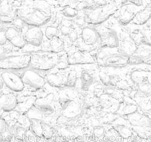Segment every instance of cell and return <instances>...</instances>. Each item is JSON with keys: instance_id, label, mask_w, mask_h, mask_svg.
I'll return each mask as SVG.
<instances>
[{"instance_id": "1", "label": "cell", "mask_w": 151, "mask_h": 142, "mask_svg": "<svg viewBox=\"0 0 151 142\" xmlns=\"http://www.w3.org/2000/svg\"><path fill=\"white\" fill-rule=\"evenodd\" d=\"M17 15L24 24L37 28H41L48 23L52 16L51 7L44 0H38L32 5L19 9Z\"/></svg>"}, {"instance_id": "2", "label": "cell", "mask_w": 151, "mask_h": 142, "mask_svg": "<svg viewBox=\"0 0 151 142\" xmlns=\"http://www.w3.org/2000/svg\"><path fill=\"white\" fill-rule=\"evenodd\" d=\"M30 62V53H10L4 57L0 58V70H4V71L25 70L29 67Z\"/></svg>"}, {"instance_id": "3", "label": "cell", "mask_w": 151, "mask_h": 142, "mask_svg": "<svg viewBox=\"0 0 151 142\" xmlns=\"http://www.w3.org/2000/svg\"><path fill=\"white\" fill-rule=\"evenodd\" d=\"M58 58V54L50 53L31 54L29 67L38 72H49L55 68Z\"/></svg>"}, {"instance_id": "4", "label": "cell", "mask_w": 151, "mask_h": 142, "mask_svg": "<svg viewBox=\"0 0 151 142\" xmlns=\"http://www.w3.org/2000/svg\"><path fill=\"white\" fill-rule=\"evenodd\" d=\"M131 58L119 52H113L105 54L104 56H97V62L100 66L108 68H120L127 66L130 63Z\"/></svg>"}, {"instance_id": "5", "label": "cell", "mask_w": 151, "mask_h": 142, "mask_svg": "<svg viewBox=\"0 0 151 142\" xmlns=\"http://www.w3.org/2000/svg\"><path fill=\"white\" fill-rule=\"evenodd\" d=\"M81 44L80 48L88 52L92 50L93 47L99 46L100 47V35L98 30L91 27H85L80 33L79 38Z\"/></svg>"}, {"instance_id": "6", "label": "cell", "mask_w": 151, "mask_h": 142, "mask_svg": "<svg viewBox=\"0 0 151 142\" xmlns=\"http://www.w3.org/2000/svg\"><path fill=\"white\" fill-rule=\"evenodd\" d=\"M83 109L81 101L72 98L66 104L60 108V116L63 117L69 124V121H75L82 117Z\"/></svg>"}, {"instance_id": "7", "label": "cell", "mask_w": 151, "mask_h": 142, "mask_svg": "<svg viewBox=\"0 0 151 142\" xmlns=\"http://www.w3.org/2000/svg\"><path fill=\"white\" fill-rule=\"evenodd\" d=\"M21 77L25 86L35 90H41L47 84L46 78L38 71L32 68L25 70Z\"/></svg>"}, {"instance_id": "8", "label": "cell", "mask_w": 151, "mask_h": 142, "mask_svg": "<svg viewBox=\"0 0 151 142\" xmlns=\"http://www.w3.org/2000/svg\"><path fill=\"white\" fill-rule=\"evenodd\" d=\"M66 55L69 66L92 64L96 62V59L90 53L81 49H77L74 51L69 52L66 53Z\"/></svg>"}, {"instance_id": "9", "label": "cell", "mask_w": 151, "mask_h": 142, "mask_svg": "<svg viewBox=\"0 0 151 142\" xmlns=\"http://www.w3.org/2000/svg\"><path fill=\"white\" fill-rule=\"evenodd\" d=\"M4 86L14 93H21L25 88L22 78L13 71L5 70L1 72Z\"/></svg>"}, {"instance_id": "10", "label": "cell", "mask_w": 151, "mask_h": 142, "mask_svg": "<svg viewBox=\"0 0 151 142\" xmlns=\"http://www.w3.org/2000/svg\"><path fill=\"white\" fill-rule=\"evenodd\" d=\"M27 44L35 47H41L44 41V31L40 28L30 27L23 33Z\"/></svg>"}, {"instance_id": "11", "label": "cell", "mask_w": 151, "mask_h": 142, "mask_svg": "<svg viewBox=\"0 0 151 142\" xmlns=\"http://www.w3.org/2000/svg\"><path fill=\"white\" fill-rule=\"evenodd\" d=\"M100 35V47L102 49H118L119 47V36L114 30L99 32Z\"/></svg>"}, {"instance_id": "12", "label": "cell", "mask_w": 151, "mask_h": 142, "mask_svg": "<svg viewBox=\"0 0 151 142\" xmlns=\"http://www.w3.org/2000/svg\"><path fill=\"white\" fill-rule=\"evenodd\" d=\"M5 37L7 43L10 44L12 47L16 48L24 49L26 47L27 44L24 38L23 33L20 30L17 29L13 27H9L5 29Z\"/></svg>"}, {"instance_id": "13", "label": "cell", "mask_w": 151, "mask_h": 142, "mask_svg": "<svg viewBox=\"0 0 151 142\" xmlns=\"http://www.w3.org/2000/svg\"><path fill=\"white\" fill-rule=\"evenodd\" d=\"M111 12H105L102 8L94 9L91 11H88L86 13L85 22L91 25H99L106 22L109 16L111 15Z\"/></svg>"}, {"instance_id": "14", "label": "cell", "mask_w": 151, "mask_h": 142, "mask_svg": "<svg viewBox=\"0 0 151 142\" xmlns=\"http://www.w3.org/2000/svg\"><path fill=\"white\" fill-rule=\"evenodd\" d=\"M68 72L57 71L55 72L47 74L46 76V81L48 84L54 88L63 90L66 89V82H67Z\"/></svg>"}, {"instance_id": "15", "label": "cell", "mask_w": 151, "mask_h": 142, "mask_svg": "<svg viewBox=\"0 0 151 142\" xmlns=\"http://www.w3.org/2000/svg\"><path fill=\"white\" fill-rule=\"evenodd\" d=\"M32 106L39 110L43 114L44 118L52 116L55 112V108L53 104V101L52 99H49V97L36 99L34 101Z\"/></svg>"}, {"instance_id": "16", "label": "cell", "mask_w": 151, "mask_h": 142, "mask_svg": "<svg viewBox=\"0 0 151 142\" xmlns=\"http://www.w3.org/2000/svg\"><path fill=\"white\" fill-rule=\"evenodd\" d=\"M118 50L122 54L131 57L137 53L138 47L132 37L122 36V38H119V47Z\"/></svg>"}, {"instance_id": "17", "label": "cell", "mask_w": 151, "mask_h": 142, "mask_svg": "<svg viewBox=\"0 0 151 142\" xmlns=\"http://www.w3.org/2000/svg\"><path fill=\"white\" fill-rule=\"evenodd\" d=\"M17 97L13 93H5L0 96V108L2 112H13L17 106Z\"/></svg>"}, {"instance_id": "18", "label": "cell", "mask_w": 151, "mask_h": 142, "mask_svg": "<svg viewBox=\"0 0 151 142\" xmlns=\"http://www.w3.org/2000/svg\"><path fill=\"white\" fill-rule=\"evenodd\" d=\"M95 78L93 72H91L88 70H83L80 75V89L81 91H88L91 86L94 84Z\"/></svg>"}, {"instance_id": "19", "label": "cell", "mask_w": 151, "mask_h": 142, "mask_svg": "<svg viewBox=\"0 0 151 142\" xmlns=\"http://www.w3.org/2000/svg\"><path fill=\"white\" fill-rule=\"evenodd\" d=\"M49 53L58 54L65 49V41L60 36H57L49 41Z\"/></svg>"}, {"instance_id": "20", "label": "cell", "mask_w": 151, "mask_h": 142, "mask_svg": "<svg viewBox=\"0 0 151 142\" xmlns=\"http://www.w3.org/2000/svg\"><path fill=\"white\" fill-rule=\"evenodd\" d=\"M149 71L146 70H134L130 74V78L131 81L136 85L147 82V77Z\"/></svg>"}, {"instance_id": "21", "label": "cell", "mask_w": 151, "mask_h": 142, "mask_svg": "<svg viewBox=\"0 0 151 142\" xmlns=\"http://www.w3.org/2000/svg\"><path fill=\"white\" fill-rule=\"evenodd\" d=\"M151 18V9L145 8L142 11L139 12L136 14L133 23L135 25H142L147 23V21Z\"/></svg>"}, {"instance_id": "22", "label": "cell", "mask_w": 151, "mask_h": 142, "mask_svg": "<svg viewBox=\"0 0 151 142\" xmlns=\"http://www.w3.org/2000/svg\"><path fill=\"white\" fill-rule=\"evenodd\" d=\"M13 5L9 0H0V18L13 17Z\"/></svg>"}, {"instance_id": "23", "label": "cell", "mask_w": 151, "mask_h": 142, "mask_svg": "<svg viewBox=\"0 0 151 142\" xmlns=\"http://www.w3.org/2000/svg\"><path fill=\"white\" fill-rule=\"evenodd\" d=\"M137 13H135L134 10H128V9H125L123 12L120 14L119 18V23L122 25H127L129 24L130 22H133L134 17H135L136 14Z\"/></svg>"}, {"instance_id": "24", "label": "cell", "mask_w": 151, "mask_h": 142, "mask_svg": "<svg viewBox=\"0 0 151 142\" xmlns=\"http://www.w3.org/2000/svg\"><path fill=\"white\" fill-rule=\"evenodd\" d=\"M11 135L10 128L5 120L0 115V138L6 139Z\"/></svg>"}, {"instance_id": "25", "label": "cell", "mask_w": 151, "mask_h": 142, "mask_svg": "<svg viewBox=\"0 0 151 142\" xmlns=\"http://www.w3.org/2000/svg\"><path fill=\"white\" fill-rule=\"evenodd\" d=\"M10 133L17 139L23 140L26 135V127L20 125L19 124H16L10 129Z\"/></svg>"}, {"instance_id": "26", "label": "cell", "mask_w": 151, "mask_h": 142, "mask_svg": "<svg viewBox=\"0 0 151 142\" xmlns=\"http://www.w3.org/2000/svg\"><path fill=\"white\" fill-rule=\"evenodd\" d=\"M44 35L48 41H50L55 37L60 36V30L55 26H47L44 31Z\"/></svg>"}, {"instance_id": "27", "label": "cell", "mask_w": 151, "mask_h": 142, "mask_svg": "<svg viewBox=\"0 0 151 142\" xmlns=\"http://www.w3.org/2000/svg\"><path fill=\"white\" fill-rule=\"evenodd\" d=\"M78 82V73L76 70H72L69 71L67 74V82H66V89H74L77 85Z\"/></svg>"}, {"instance_id": "28", "label": "cell", "mask_w": 151, "mask_h": 142, "mask_svg": "<svg viewBox=\"0 0 151 142\" xmlns=\"http://www.w3.org/2000/svg\"><path fill=\"white\" fill-rule=\"evenodd\" d=\"M114 128L116 131L119 133V135L122 137L127 138L132 135V131L129 127H126L125 125H120V124H117V125L114 126Z\"/></svg>"}, {"instance_id": "29", "label": "cell", "mask_w": 151, "mask_h": 142, "mask_svg": "<svg viewBox=\"0 0 151 142\" xmlns=\"http://www.w3.org/2000/svg\"><path fill=\"white\" fill-rule=\"evenodd\" d=\"M138 111V106L134 104H127L121 110V114L124 116H128Z\"/></svg>"}, {"instance_id": "30", "label": "cell", "mask_w": 151, "mask_h": 142, "mask_svg": "<svg viewBox=\"0 0 151 142\" xmlns=\"http://www.w3.org/2000/svg\"><path fill=\"white\" fill-rule=\"evenodd\" d=\"M78 11L75 8L72 7H66L63 10V15L66 19H71L78 16Z\"/></svg>"}, {"instance_id": "31", "label": "cell", "mask_w": 151, "mask_h": 142, "mask_svg": "<svg viewBox=\"0 0 151 142\" xmlns=\"http://www.w3.org/2000/svg\"><path fill=\"white\" fill-rule=\"evenodd\" d=\"M139 91L145 96H151V85L148 83L144 82L137 85Z\"/></svg>"}, {"instance_id": "32", "label": "cell", "mask_w": 151, "mask_h": 142, "mask_svg": "<svg viewBox=\"0 0 151 142\" xmlns=\"http://www.w3.org/2000/svg\"><path fill=\"white\" fill-rule=\"evenodd\" d=\"M13 47H12L10 44H0V58H2L4 56H7V55L10 54L11 52V49Z\"/></svg>"}, {"instance_id": "33", "label": "cell", "mask_w": 151, "mask_h": 142, "mask_svg": "<svg viewBox=\"0 0 151 142\" xmlns=\"http://www.w3.org/2000/svg\"><path fill=\"white\" fill-rule=\"evenodd\" d=\"M142 42L148 46H151V29L145 30L142 33Z\"/></svg>"}, {"instance_id": "34", "label": "cell", "mask_w": 151, "mask_h": 142, "mask_svg": "<svg viewBox=\"0 0 151 142\" xmlns=\"http://www.w3.org/2000/svg\"><path fill=\"white\" fill-rule=\"evenodd\" d=\"M79 36H80V33H78L77 30H75V28H74V29L72 30V32H71L66 37L69 38V40L71 41V42H76V41H78Z\"/></svg>"}, {"instance_id": "35", "label": "cell", "mask_w": 151, "mask_h": 142, "mask_svg": "<svg viewBox=\"0 0 151 142\" xmlns=\"http://www.w3.org/2000/svg\"><path fill=\"white\" fill-rule=\"evenodd\" d=\"M7 41L5 37V29L0 28V44H7Z\"/></svg>"}, {"instance_id": "36", "label": "cell", "mask_w": 151, "mask_h": 142, "mask_svg": "<svg viewBox=\"0 0 151 142\" xmlns=\"http://www.w3.org/2000/svg\"><path fill=\"white\" fill-rule=\"evenodd\" d=\"M104 130L105 129L103 127H101V126H100V127H97L94 130V135H95L97 137H101V136L104 134Z\"/></svg>"}, {"instance_id": "37", "label": "cell", "mask_w": 151, "mask_h": 142, "mask_svg": "<svg viewBox=\"0 0 151 142\" xmlns=\"http://www.w3.org/2000/svg\"><path fill=\"white\" fill-rule=\"evenodd\" d=\"M107 1L108 0H93V2L97 7H104L107 4Z\"/></svg>"}, {"instance_id": "38", "label": "cell", "mask_w": 151, "mask_h": 142, "mask_svg": "<svg viewBox=\"0 0 151 142\" xmlns=\"http://www.w3.org/2000/svg\"><path fill=\"white\" fill-rule=\"evenodd\" d=\"M129 1L137 7H140L143 4L142 0H129Z\"/></svg>"}, {"instance_id": "39", "label": "cell", "mask_w": 151, "mask_h": 142, "mask_svg": "<svg viewBox=\"0 0 151 142\" xmlns=\"http://www.w3.org/2000/svg\"><path fill=\"white\" fill-rule=\"evenodd\" d=\"M4 82H3V79H2V77H1V73L0 72V90H2L4 88Z\"/></svg>"}, {"instance_id": "40", "label": "cell", "mask_w": 151, "mask_h": 142, "mask_svg": "<svg viewBox=\"0 0 151 142\" xmlns=\"http://www.w3.org/2000/svg\"><path fill=\"white\" fill-rule=\"evenodd\" d=\"M147 83H148L149 84H150L151 85V71H149L148 75H147Z\"/></svg>"}, {"instance_id": "41", "label": "cell", "mask_w": 151, "mask_h": 142, "mask_svg": "<svg viewBox=\"0 0 151 142\" xmlns=\"http://www.w3.org/2000/svg\"><path fill=\"white\" fill-rule=\"evenodd\" d=\"M2 112V110L1 109V108H0V115H1V113Z\"/></svg>"}, {"instance_id": "42", "label": "cell", "mask_w": 151, "mask_h": 142, "mask_svg": "<svg viewBox=\"0 0 151 142\" xmlns=\"http://www.w3.org/2000/svg\"><path fill=\"white\" fill-rule=\"evenodd\" d=\"M44 142H50V141H44Z\"/></svg>"}, {"instance_id": "43", "label": "cell", "mask_w": 151, "mask_h": 142, "mask_svg": "<svg viewBox=\"0 0 151 142\" xmlns=\"http://www.w3.org/2000/svg\"><path fill=\"white\" fill-rule=\"evenodd\" d=\"M55 1H57V0H55Z\"/></svg>"}]
</instances>
